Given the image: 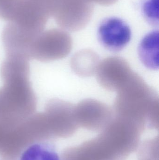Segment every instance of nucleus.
Segmentation results:
<instances>
[{"label": "nucleus", "instance_id": "obj_1", "mask_svg": "<svg viewBox=\"0 0 159 160\" xmlns=\"http://www.w3.org/2000/svg\"><path fill=\"white\" fill-rule=\"evenodd\" d=\"M145 128L130 119L113 117L99 135L82 144L88 160H125L138 148Z\"/></svg>", "mask_w": 159, "mask_h": 160}, {"label": "nucleus", "instance_id": "obj_2", "mask_svg": "<svg viewBox=\"0 0 159 160\" xmlns=\"http://www.w3.org/2000/svg\"><path fill=\"white\" fill-rule=\"evenodd\" d=\"M117 92L115 116L158 129V96L142 77L133 72Z\"/></svg>", "mask_w": 159, "mask_h": 160}, {"label": "nucleus", "instance_id": "obj_3", "mask_svg": "<svg viewBox=\"0 0 159 160\" xmlns=\"http://www.w3.org/2000/svg\"><path fill=\"white\" fill-rule=\"evenodd\" d=\"M72 48L71 36L60 29L43 31L29 49V59L43 62L61 60L67 57Z\"/></svg>", "mask_w": 159, "mask_h": 160}, {"label": "nucleus", "instance_id": "obj_4", "mask_svg": "<svg viewBox=\"0 0 159 160\" xmlns=\"http://www.w3.org/2000/svg\"><path fill=\"white\" fill-rule=\"evenodd\" d=\"M74 113L78 128L91 131L102 130L114 117L109 106L93 99L83 100L75 105Z\"/></svg>", "mask_w": 159, "mask_h": 160}, {"label": "nucleus", "instance_id": "obj_5", "mask_svg": "<svg viewBox=\"0 0 159 160\" xmlns=\"http://www.w3.org/2000/svg\"><path fill=\"white\" fill-rule=\"evenodd\" d=\"M75 105L59 99L50 100L44 113L54 132L61 137L72 136L78 127L75 118Z\"/></svg>", "mask_w": 159, "mask_h": 160}, {"label": "nucleus", "instance_id": "obj_6", "mask_svg": "<svg viewBox=\"0 0 159 160\" xmlns=\"http://www.w3.org/2000/svg\"><path fill=\"white\" fill-rule=\"evenodd\" d=\"M100 44L106 49L118 52L129 43L132 32L129 24L122 19L110 17L103 20L97 32Z\"/></svg>", "mask_w": 159, "mask_h": 160}, {"label": "nucleus", "instance_id": "obj_7", "mask_svg": "<svg viewBox=\"0 0 159 160\" xmlns=\"http://www.w3.org/2000/svg\"><path fill=\"white\" fill-rule=\"evenodd\" d=\"M133 72L125 59L112 56L100 62L96 74L102 87L109 91H117Z\"/></svg>", "mask_w": 159, "mask_h": 160}, {"label": "nucleus", "instance_id": "obj_8", "mask_svg": "<svg viewBox=\"0 0 159 160\" xmlns=\"http://www.w3.org/2000/svg\"><path fill=\"white\" fill-rule=\"evenodd\" d=\"M138 54L143 64L151 70L159 68V31L148 33L141 40Z\"/></svg>", "mask_w": 159, "mask_h": 160}, {"label": "nucleus", "instance_id": "obj_9", "mask_svg": "<svg viewBox=\"0 0 159 160\" xmlns=\"http://www.w3.org/2000/svg\"><path fill=\"white\" fill-rule=\"evenodd\" d=\"M98 54L92 50H82L77 52L72 57L71 66L77 76L87 78L96 74L100 63Z\"/></svg>", "mask_w": 159, "mask_h": 160}, {"label": "nucleus", "instance_id": "obj_10", "mask_svg": "<svg viewBox=\"0 0 159 160\" xmlns=\"http://www.w3.org/2000/svg\"><path fill=\"white\" fill-rule=\"evenodd\" d=\"M20 160H60L55 148L48 143H37L23 152Z\"/></svg>", "mask_w": 159, "mask_h": 160}, {"label": "nucleus", "instance_id": "obj_11", "mask_svg": "<svg viewBox=\"0 0 159 160\" xmlns=\"http://www.w3.org/2000/svg\"><path fill=\"white\" fill-rule=\"evenodd\" d=\"M142 15L149 25L159 26V0H141Z\"/></svg>", "mask_w": 159, "mask_h": 160}, {"label": "nucleus", "instance_id": "obj_12", "mask_svg": "<svg viewBox=\"0 0 159 160\" xmlns=\"http://www.w3.org/2000/svg\"><path fill=\"white\" fill-rule=\"evenodd\" d=\"M24 0H0V18L6 21L12 20Z\"/></svg>", "mask_w": 159, "mask_h": 160}, {"label": "nucleus", "instance_id": "obj_13", "mask_svg": "<svg viewBox=\"0 0 159 160\" xmlns=\"http://www.w3.org/2000/svg\"><path fill=\"white\" fill-rule=\"evenodd\" d=\"M159 137L145 142L140 150L139 158L159 160Z\"/></svg>", "mask_w": 159, "mask_h": 160}, {"label": "nucleus", "instance_id": "obj_14", "mask_svg": "<svg viewBox=\"0 0 159 160\" xmlns=\"http://www.w3.org/2000/svg\"><path fill=\"white\" fill-rule=\"evenodd\" d=\"M140 160H155L150 159H147V158H140Z\"/></svg>", "mask_w": 159, "mask_h": 160}]
</instances>
